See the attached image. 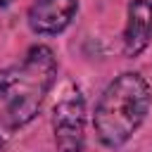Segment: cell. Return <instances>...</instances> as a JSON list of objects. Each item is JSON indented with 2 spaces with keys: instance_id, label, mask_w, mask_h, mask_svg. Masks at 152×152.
<instances>
[{
  "instance_id": "obj_1",
  "label": "cell",
  "mask_w": 152,
  "mask_h": 152,
  "mask_svg": "<svg viewBox=\"0 0 152 152\" xmlns=\"http://www.w3.org/2000/svg\"><path fill=\"white\" fill-rule=\"evenodd\" d=\"M57 81V57L48 45H33L19 64L0 69V150L28 126Z\"/></svg>"
},
{
  "instance_id": "obj_4",
  "label": "cell",
  "mask_w": 152,
  "mask_h": 152,
  "mask_svg": "<svg viewBox=\"0 0 152 152\" xmlns=\"http://www.w3.org/2000/svg\"><path fill=\"white\" fill-rule=\"evenodd\" d=\"M78 0H33L26 12V24L38 36L62 33L76 17Z\"/></svg>"
},
{
  "instance_id": "obj_5",
  "label": "cell",
  "mask_w": 152,
  "mask_h": 152,
  "mask_svg": "<svg viewBox=\"0 0 152 152\" xmlns=\"http://www.w3.org/2000/svg\"><path fill=\"white\" fill-rule=\"evenodd\" d=\"M152 38V0H128L121 48L128 59L142 55Z\"/></svg>"
},
{
  "instance_id": "obj_2",
  "label": "cell",
  "mask_w": 152,
  "mask_h": 152,
  "mask_svg": "<svg viewBox=\"0 0 152 152\" xmlns=\"http://www.w3.org/2000/svg\"><path fill=\"white\" fill-rule=\"evenodd\" d=\"M152 107V88L138 71H124L102 90L95 112L93 128L97 140L109 147H124L133 133L142 126Z\"/></svg>"
},
{
  "instance_id": "obj_6",
  "label": "cell",
  "mask_w": 152,
  "mask_h": 152,
  "mask_svg": "<svg viewBox=\"0 0 152 152\" xmlns=\"http://www.w3.org/2000/svg\"><path fill=\"white\" fill-rule=\"evenodd\" d=\"M14 0H0V7H7V5H12Z\"/></svg>"
},
{
  "instance_id": "obj_3",
  "label": "cell",
  "mask_w": 152,
  "mask_h": 152,
  "mask_svg": "<svg viewBox=\"0 0 152 152\" xmlns=\"http://www.w3.org/2000/svg\"><path fill=\"white\" fill-rule=\"evenodd\" d=\"M86 97L76 83H66L52 104V135L57 152L86 150Z\"/></svg>"
}]
</instances>
